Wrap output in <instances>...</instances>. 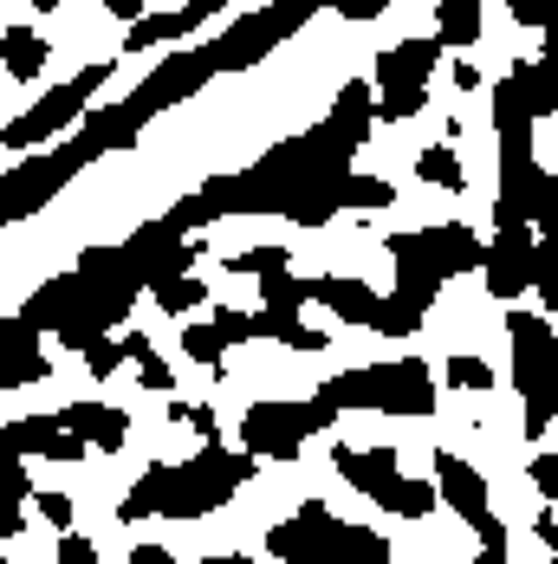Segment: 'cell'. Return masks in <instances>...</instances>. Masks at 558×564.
<instances>
[{
  "label": "cell",
  "instance_id": "31",
  "mask_svg": "<svg viewBox=\"0 0 558 564\" xmlns=\"http://www.w3.org/2000/svg\"><path fill=\"white\" fill-rule=\"evenodd\" d=\"M448 383H454V390H494V370H487V364H481V357H448Z\"/></svg>",
  "mask_w": 558,
  "mask_h": 564
},
{
  "label": "cell",
  "instance_id": "4",
  "mask_svg": "<svg viewBox=\"0 0 558 564\" xmlns=\"http://www.w3.org/2000/svg\"><path fill=\"white\" fill-rule=\"evenodd\" d=\"M267 552L273 564H390V539L325 512V500H305L267 532Z\"/></svg>",
  "mask_w": 558,
  "mask_h": 564
},
{
  "label": "cell",
  "instance_id": "18",
  "mask_svg": "<svg viewBox=\"0 0 558 564\" xmlns=\"http://www.w3.org/2000/svg\"><path fill=\"white\" fill-rule=\"evenodd\" d=\"M7 448L33 454V460H78L85 442L65 429V415H20V422H7Z\"/></svg>",
  "mask_w": 558,
  "mask_h": 564
},
{
  "label": "cell",
  "instance_id": "34",
  "mask_svg": "<svg viewBox=\"0 0 558 564\" xmlns=\"http://www.w3.org/2000/svg\"><path fill=\"white\" fill-rule=\"evenodd\" d=\"M215 332H222L227 344H247L254 338V312H227L222 305V312H215Z\"/></svg>",
  "mask_w": 558,
  "mask_h": 564
},
{
  "label": "cell",
  "instance_id": "9",
  "mask_svg": "<svg viewBox=\"0 0 558 564\" xmlns=\"http://www.w3.org/2000/svg\"><path fill=\"white\" fill-rule=\"evenodd\" d=\"M337 409L325 395H305V402H254L247 415H240V448L254 454V460H292V454L305 448L319 429H332Z\"/></svg>",
  "mask_w": 558,
  "mask_h": 564
},
{
  "label": "cell",
  "instance_id": "46",
  "mask_svg": "<svg viewBox=\"0 0 558 564\" xmlns=\"http://www.w3.org/2000/svg\"><path fill=\"white\" fill-rule=\"evenodd\" d=\"M105 7H111V0H105Z\"/></svg>",
  "mask_w": 558,
  "mask_h": 564
},
{
  "label": "cell",
  "instance_id": "7",
  "mask_svg": "<svg viewBox=\"0 0 558 564\" xmlns=\"http://www.w3.org/2000/svg\"><path fill=\"white\" fill-rule=\"evenodd\" d=\"M325 7H344V0H273V7L240 13L234 26H222L202 53L215 58V72H254L273 46H286V40H292L312 13H325Z\"/></svg>",
  "mask_w": 558,
  "mask_h": 564
},
{
  "label": "cell",
  "instance_id": "38",
  "mask_svg": "<svg viewBox=\"0 0 558 564\" xmlns=\"http://www.w3.org/2000/svg\"><path fill=\"white\" fill-rule=\"evenodd\" d=\"M384 7H390V0H344V7H337V13H344V20H351V26H364V20H377V13H384Z\"/></svg>",
  "mask_w": 558,
  "mask_h": 564
},
{
  "label": "cell",
  "instance_id": "24",
  "mask_svg": "<svg viewBox=\"0 0 558 564\" xmlns=\"http://www.w3.org/2000/svg\"><path fill=\"white\" fill-rule=\"evenodd\" d=\"M533 285H539L546 312H558V221L539 227V253H533Z\"/></svg>",
  "mask_w": 558,
  "mask_h": 564
},
{
  "label": "cell",
  "instance_id": "32",
  "mask_svg": "<svg viewBox=\"0 0 558 564\" xmlns=\"http://www.w3.org/2000/svg\"><path fill=\"white\" fill-rule=\"evenodd\" d=\"M117 364H124V338H98V344H92V350H85V370H92L98 383L111 377Z\"/></svg>",
  "mask_w": 558,
  "mask_h": 564
},
{
  "label": "cell",
  "instance_id": "33",
  "mask_svg": "<svg viewBox=\"0 0 558 564\" xmlns=\"http://www.w3.org/2000/svg\"><path fill=\"white\" fill-rule=\"evenodd\" d=\"M506 7H513V20H519V26H539V33L558 20V0H506Z\"/></svg>",
  "mask_w": 558,
  "mask_h": 564
},
{
  "label": "cell",
  "instance_id": "26",
  "mask_svg": "<svg viewBox=\"0 0 558 564\" xmlns=\"http://www.w3.org/2000/svg\"><path fill=\"white\" fill-rule=\"evenodd\" d=\"M519 78H526V98H533V111H539V117H552V111H558V58L519 65Z\"/></svg>",
  "mask_w": 558,
  "mask_h": 564
},
{
  "label": "cell",
  "instance_id": "36",
  "mask_svg": "<svg viewBox=\"0 0 558 564\" xmlns=\"http://www.w3.org/2000/svg\"><path fill=\"white\" fill-rule=\"evenodd\" d=\"M58 564H98V545H92V539H78V532H65V545H58Z\"/></svg>",
  "mask_w": 558,
  "mask_h": 564
},
{
  "label": "cell",
  "instance_id": "22",
  "mask_svg": "<svg viewBox=\"0 0 558 564\" xmlns=\"http://www.w3.org/2000/svg\"><path fill=\"white\" fill-rule=\"evenodd\" d=\"M481 7H487V0H442V7H436V40L454 46V53H468V46L481 40Z\"/></svg>",
  "mask_w": 558,
  "mask_h": 564
},
{
  "label": "cell",
  "instance_id": "30",
  "mask_svg": "<svg viewBox=\"0 0 558 564\" xmlns=\"http://www.w3.org/2000/svg\"><path fill=\"white\" fill-rule=\"evenodd\" d=\"M227 267H234V273H254V280H267V273H286V247H247V253H234V260H227Z\"/></svg>",
  "mask_w": 558,
  "mask_h": 564
},
{
  "label": "cell",
  "instance_id": "23",
  "mask_svg": "<svg viewBox=\"0 0 558 564\" xmlns=\"http://www.w3.org/2000/svg\"><path fill=\"white\" fill-rule=\"evenodd\" d=\"M422 318H429L422 305H409L403 292H384V305H377V325H371V332H377V338H416V332H422Z\"/></svg>",
  "mask_w": 558,
  "mask_h": 564
},
{
  "label": "cell",
  "instance_id": "19",
  "mask_svg": "<svg viewBox=\"0 0 558 564\" xmlns=\"http://www.w3.org/2000/svg\"><path fill=\"white\" fill-rule=\"evenodd\" d=\"M215 13H227V0H182L175 13H143L137 26H130V53H150V46H169V40H189L202 20H215Z\"/></svg>",
  "mask_w": 558,
  "mask_h": 564
},
{
  "label": "cell",
  "instance_id": "21",
  "mask_svg": "<svg viewBox=\"0 0 558 564\" xmlns=\"http://www.w3.org/2000/svg\"><path fill=\"white\" fill-rule=\"evenodd\" d=\"M0 65H7L13 85H33V78L46 72V40H40L33 26H7V40H0Z\"/></svg>",
  "mask_w": 558,
  "mask_h": 564
},
{
  "label": "cell",
  "instance_id": "8",
  "mask_svg": "<svg viewBox=\"0 0 558 564\" xmlns=\"http://www.w3.org/2000/svg\"><path fill=\"white\" fill-rule=\"evenodd\" d=\"M337 474H344V487L351 494H364V500H377L384 512L396 519H429L436 500H442V487H429V480H403V467H396V448H337Z\"/></svg>",
  "mask_w": 558,
  "mask_h": 564
},
{
  "label": "cell",
  "instance_id": "39",
  "mask_svg": "<svg viewBox=\"0 0 558 564\" xmlns=\"http://www.w3.org/2000/svg\"><path fill=\"white\" fill-rule=\"evenodd\" d=\"M130 564H175V552H169V545H137Z\"/></svg>",
  "mask_w": 558,
  "mask_h": 564
},
{
  "label": "cell",
  "instance_id": "6",
  "mask_svg": "<svg viewBox=\"0 0 558 564\" xmlns=\"http://www.w3.org/2000/svg\"><path fill=\"white\" fill-rule=\"evenodd\" d=\"M506 338H513V390L526 409V442H539L558 422V332L552 318L506 312Z\"/></svg>",
  "mask_w": 558,
  "mask_h": 564
},
{
  "label": "cell",
  "instance_id": "15",
  "mask_svg": "<svg viewBox=\"0 0 558 564\" xmlns=\"http://www.w3.org/2000/svg\"><path fill=\"white\" fill-rule=\"evenodd\" d=\"M533 253H539V234H533V227H494L487 260H481L487 292H494V299H519V292L533 285Z\"/></svg>",
  "mask_w": 558,
  "mask_h": 564
},
{
  "label": "cell",
  "instance_id": "43",
  "mask_svg": "<svg viewBox=\"0 0 558 564\" xmlns=\"http://www.w3.org/2000/svg\"><path fill=\"white\" fill-rule=\"evenodd\" d=\"M202 564H254L247 552H215V558H202Z\"/></svg>",
  "mask_w": 558,
  "mask_h": 564
},
{
  "label": "cell",
  "instance_id": "44",
  "mask_svg": "<svg viewBox=\"0 0 558 564\" xmlns=\"http://www.w3.org/2000/svg\"><path fill=\"white\" fill-rule=\"evenodd\" d=\"M546 58H558V20L546 26Z\"/></svg>",
  "mask_w": 558,
  "mask_h": 564
},
{
  "label": "cell",
  "instance_id": "28",
  "mask_svg": "<svg viewBox=\"0 0 558 564\" xmlns=\"http://www.w3.org/2000/svg\"><path fill=\"white\" fill-rule=\"evenodd\" d=\"M157 305L163 312H195V305H208V285L195 280V273H182V280L157 285Z\"/></svg>",
  "mask_w": 558,
  "mask_h": 564
},
{
  "label": "cell",
  "instance_id": "10",
  "mask_svg": "<svg viewBox=\"0 0 558 564\" xmlns=\"http://www.w3.org/2000/svg\"><path fill=\"white\" fill-rule=\"evenodd\" d=\"M442 65V40L422 33V40H396L390 53H377V117L384 123H409V117L429 105V78Z\"/></svg>",
  "mask_w": 558,
  "mask_h": 564
},
{
  "label": "cell",
  "instance_id": "40",
  "mask_svg": "<svg viewBox=\"0 0 558 564\" xmlns=\"http://www.w3.org/2000/svg\"><path fill=\"white\" fill-rule=\"evenodd\" d=\"M111 13H117V20H130V26H137V20H143V0H111Z\"/></svg>",
  "mask_w": 558,
  "mask_h": 564
},
{
  "label": "cell",
  "instance_id": "11",
  "mask_svg": "<svg viewBox=\"0 0 558 564\" xmlns=\"http://www.w3.org/2000/svg\"><path fill=\"white\" fill-rule=\"evenodd\" d=\"M111 78V65L98 58V65H85L78 78H65V85H53L33 111H20V117H7V150H40V143H53V137H72L78 123H85V105L98 98V85Z\"/></svg>",
  "mask_w": 558,
  "mask_h": 564
},
{
  "label": "cell",
  "instance_id": "45",
  "mask_svg": "<svg viewBox=\"0 0 558 564\" xmlns=\"http://www.w3.org/2000/svg\"><path fill=\"white\" fill-rule=\"evenodd\" d=\"M33 7H40V13H53V0H33Z\"/></svg>",
  "mask_w": 558,
  "mask_h": 564
},
{
  "label": "cell",
  "instance_id": "41",
  "mask_svg": "<svg viewBox=\"0 0 558 564\" xmlns=\"http://www.w3.org/2000/svg\"><path fill=\"white\" fill-rule=\"evenodd\" d=\"M539 539L552 545V564H558V525H552V519H539Z\"/></svg>",
  "mask_w": 558,
  "mask_h": 564
},
{
  "label": "cell",
  "instance_id": "1",
  "mask_svg": "<svg viewBox=\"0 0 558 564\" xmlns=\"http://www.w3.org/2000/svg\"><path fill=\"white\" fill-rule=\"evenodd\" d=\"M371 130H377V91H371V78H351L325 123L273 143L247 170L208 175L195 195H182V208L195 227L227 221V215H286L292 227H325L344 208L351 156L371 143Z\"/></svg>",
  "mask_w": 558,
  "mask_h": 564
},
{
  "label": "cell",
  "instance_id": "42",
  "mask_svg": "<svg viewBox=\"0 0 558 564\" xmlns=\"http://www.w3.org/2000/svg\"><path fill=\"white\" fill-rule=\"evenodd\" d=\"M474 564H506V545H481V558Z\"/></svg>",
  "mask_w": 558,
  "mask_h": 564
},
{
  "label": "cell",
  "instance_id": "25",
  "mask_svg": "<svg viewBox=\"0 0 558 564\" xmlns=\"http://www.w3.org/2000/svg\"><path fill=\"white\" fill-rule=\"evenodd\" d=\"M416 175H422L429 188H448V195H454V188H468V182H461V156H454L448 143H429V150L416 156Z\"/></svg>",
  "mask_w": 558,
  "mask_h": 564
},
{
  "label": "cell",
  "instance_id": "29",
  "mask_svg": "<svg viewBox=\"0 0 558 564\" xmlns=\"http://www.w3.org/2000/svg\"><path fill=\"white\" fill-rule=\"evenodd\" d=\"M182 350H189L195 364H222L234 344H227L222 332H215V318H208V325H189V332H182Z\"/></svg>",
  "mask_w": 558,
  "mask_h": 564
},
{
  "label": "cell",
  "instance_id": "14",
  "mask_svg": "<svg viewBox=\"0 0 558 564\" xmlns=\"http://www.w3.org/2000/svg\"><path fill=\"white\" fill-rule=\"evenodd\" d=\"M436 487H442V500H448V507H454L461 519H468V525H474V532H481V545H506V525L494 519L487 480H481V474H474V467H468L461 454L436 448Z\"/></svg>",
  "mask_w": 558,
  "mask_h": 564
},
{
  "label": "cell",
  "instance_id": "5",
  "mask_svg": "<svg viewBox=\"0 0 558 564\" xmlns=\"http://www.w3.org/2000/svg\"><path fill=\"white\" fill-rule=\"evenodd\" d=\"M325 402L344 409H384V415H436V377L422 357H390V364H364L325 383Z\"/></svg>",
  "mask_w": 558,
  "mask_h": 564
},
{
  "label": "cell",
  "instance_id": "20",
  "mask_svg": "<svg viewBox=\"0 0 558 564\" xmlns=\"http://www.w3.org/2000/svg\"><path fill=\"white\" fill-rule=\"evenodd\" d=\"M58 415H65V429H72L85 448L117 454L124 442H130V415H124V409H111V402H65Z\"/></svg>",
  "mask_w": 558,
  "mask_h": 564
},
{
  "label": "cell",
  "instance_id": "35",
  "mask_svg": "<svg viewBox=\"0 0 558 564\" xmlns=\"http://www.w3.org/2000/svg\"><path fill=\"white\" fill-rule=\"evenodd\" d=\"M533 487H539V500L558 507V454H533Z\"/></svg>",
  "mask_w": 558,
  "mask_h": 564
},
{
  "label": "cell",
  "instance_id": "37",
  "mask_svg": "<svg viewBox=\"0 0 558 564\" xmlns=\"http://www.w3.org/2000/svg\"><path fill=\"white\" fill-rule=\"evenodd\" d=\"M33 500H40V512L53 519L58 532H72V500H65V494H33Z\"/></svg>",
  "mask_w": 558,
  "mask_h": 564
},
{
  "label": "cell",
  "instance_id": "17",
  "mask_svg": "<svg viewBox=\"0 0 558 564\" xmlns=\"http://www.w3.org/2000/svg\"><path fill=\"white\" fill-rule=\"evenodd\" d=\"M312 305H325L337 325L371 332V325H377L384 292H377V285H364V280H351V273H319V280H312Z\"/></svg>",
  "mask_w": 558,
  "mask_h": 564
},
{
  "label": "cell",
  "instance_id": "13",
  "mask_svg": "<svg viewBox=\"0 0 558 564\" xmlns=\"http://www.w3.org/2000/svg\"><path fill=\"white\" fill-rule=\"evenodd\" d=\"M208 78H215V58H208V53H169L163 65H150V72H143V85L130 91V111L150 123V117L189 105Z\"/></svg>",
  "mask_w": 558,
  "mask_h": 564
},
{
  "label": "cell",
  "instance_id": "3",
  "mask_svg": "<svg viewBox=\"0 0 558 564\" xmlns=\"http://www.w3.org/2000/svg\"><path fill=\"white\" fill-rule=\"evenodd\" d=\"M390 260H396V292L429 312L448 280L481 273L487 240L468 221H442V227H416V234H390Z\"/></svg>",
  "mask_w": 558,
  "mask_h": 564
},
{
  "label": "cell",
  "instance_id": "16",
  "mask_svg": "<svg viewBox=\"0 0 558 564\" xmlns=\"http://www.w3.org/2000/svg\"><path fill=\"white\" fill-rule=\"evenodd\" d=\"M46 383V357H40V325L20 312L0 325V390H26Z\"/></svg>",
  "mask_w": 558,
  "mask_h": 564
},
{
  "label": "cell",
  "instance_id": "12",
  "mask_svg": "<svg viewBox=\"0 0 558 564\" xmlns=\"http://www.w3.org/2000/svg\"><path fill=\"white\" fill-rule=\"evenodd\" d=\"M546 221H558V175L539 170L533 156H501L494 227H546Z\"/></svg>",
  "mask_w": 558,
  "mask_h": 564
},
{
  "label": "cell",
  "instance_id": "2",
  "mask_svg": "<svg viewBox=\"0 0 558 564\" xmlns=\"http://www.w3.org/2000/svg\"><path fill=\"white\" fill-rule=\"evenodd\" d=\"M254 480V454L222 448V435H208L195 460H157L124 500H117V519L137 525V519H208L215 507H227L240 487Z\"/></svg>",
  "mask_w": 558,
  "mask_h": 564
},
{
  "label": "cell",
  "instance_id": "27",
  "mask_svg": "<svg viewBox=\"0 0 558 564\" xmlns=\"http://www.w3.org/2000/svg\"><path fill=\"white\" fill-rule=\"evenodd\" d=\"M396 188L390 182H377V175H357L351 170V182H344V208H390Z\"/></svg>",
  "mask_w": 558,
  "mask_h": 564
}]
</instances>
